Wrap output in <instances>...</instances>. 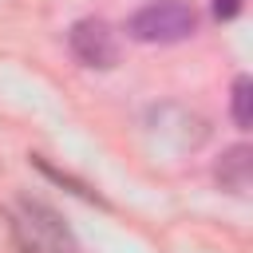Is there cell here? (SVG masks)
<instances>
[{"mask_svg": "<svg viewBox=\"0 0 253 253\" xmlns=\"http://www.w3.org/2000/svg\"><path fill=\"white\" fill-rule=\"evenodd\" d=\"M126 32L138 43H178L198 32V12L182 0H158V4L138 8L126 20Z\"/></svg>", "mask_w": 253, "mask_h": 253, "instance_id": "obj_1", "label": "cell"}, {"mask_svg": "<svg viewBox=\"0 0 253 253\" xmlns=\"http://www.w3.org/2000/svg\"><path fill=\"white\" fill-rule=\"evenodd\" d=\"M8 213L28 229V237L40 245V253H79L75 233H71V229L63 225V217H59L51 206H43L40 198H20Z\"/></svg>", "mask_w": 253, "mask_h": 253, "instance_id": "obj_2", "label": "cell"}, {"mask_svg": "<svg viewBox=\"0 0 253 253\" xmlns=\"http://www.w3.org/2000/svg\"><path fill=\"white\" fill-rule=\"evenodd\" d=\"M67 47H71V55H75L83 67H95V71H107V67L119 63V43H115L111 24H107V20H95V16L71 24Z\"/></svg>", "mask_w": 253, "mask_h": 253, "instance_id": "obj_3", "label": "cell"}, {"mask_svg": "<svg viewBox=\"0 0 253 253\" xmlns=\"http://www.w3.org/2000/svg\"><path fill=\"white\" fill-rule=\"evenodd\" d=\"M150 130H154L158 138L174 142L178 150H198V146L210 138V123H206L198 111L182 107V103H162V107H154V111H150Z\"/></svg>", "mask_w": 253, "mask_h": 253, "instance_id": "obj_4", "label": "cell"}, {"mask_svg": "<svg viewBox=\"0 0 253 253\" xmlns=\"http://www.w3.org/2000/svg\"><path fill=\"white\" fill-rule=\"evenodd\" d=\"M213 178H217L221 190L245 194L249 182H253V150H249V146H229V150L221 154V162L213 166Z\"/></svg>", "mask_w": 253, "mask_h": 253, "instance_id": "obj_5", "label": "cell"}, {"mask_svg": "<svg viewBox=\"0 0 253 253\" xmlns=\"http://www.w3.org/2000/svg\"><path fill=\"white\" fill-rule=\"evenodd\" d=\"M233 123L241 126V130H249L253 126V79L249 75H237V83H233Z\"/></svg>", "mask_w": 253, "mask_h": 253, "instance_id": "obj_6", "label": "cell"}, {"mask_svg": "<svg viewBox=\"0 0 253 253\" xmlns=\"http://www.w3.org/2000/svg\"><path fill=\"white\" fill-rule=\"evenodd\" d=\"M32 162H36V166H40V170H43V174H47L51 182H59V186H71V190H75V194H79L83 202H95V206H103V198H99V194H95V190H91L87 182H79V178H71V174H63V170H55V166H47L43 158H32Z\"/></svg>", "mask_w": 253, "mask_h": 253, "instance_id": "obj_7", "label": "cell"}, {"mask_svg": "<svg viewBox=\"0 0 253 253\" xmlns=\"http://www.w3.org/2000/svg\"><path fill=\"white\" fill-rule=\"evenodd\" d=\"M241 12V0H213V16L217 20H233Z\"/></svg>", "mask_w": 253, "mask_h": 253, "instance_id": "obj_8", "label": "cell"}]
</instances>
